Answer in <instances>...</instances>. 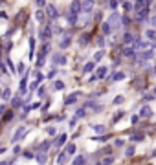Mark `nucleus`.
<instances>
[{
	"instance_id": "obj_19",
	"label": "nucleus",
	"mask_w": 156,
	"mask_h": 165,
	"mask_svg": "<svg viewBox=\"0 0 156 165\" xmlns=\"http://www.w3.org/2000/svg\"><path fill=\"white\" fill-rule=\"evenodd\" d=\"M143 138H145L143 132H136V134H132V136H130V141H142Z\"/></svg>"
},
{
	"instance_id": "obj_31",
	"label": "nucleus",
	"mask_w": 156,
	"mask_h": 165,
	"mask_svg": "<svg viewBox=\"0 0 156 165\" xmlns=\"http://www.w3.org/2000/svg\"><path fill=\"white\" fill-rule=\"evenodd\" d=\"M103 55H105V52H103V50H99V52H97V53L94 55V62H97V61H101V59H103Z\"/></svg>"
},
{
	"instance_id": "obj_20",
	"label": "nucleus",
	"mask_w": 156,
	"mask_h": 165,
	"mask_svg": "<svg viewBox=\"0 0 156 165\" xmlns=\"http://www.w3.org/2000/svg\"><path fill=\"white\" fill-rule=\"evenodd\" d=\"M101 31H103L105 35H108L110 31H112V28H110V24H108V22H103V24H101Z\"/></svg>"
},
{
	"instance_id": "obj_44",
	"label": "nucleus",
	"mask_w": 156,
	"mask_h": 165,
	"mask_svg": "<svg viewBox=\"0 0 156 165\" xmlns=\"http://www.w3.org/2000/svg\"><path fill=\"white\" fill-rule=\"evenodd\" d=\"M123 145H125L123 139H116V141H114V147H123Z\"/></svg>"
},
{
	"instance_id": "obj_39",
	"label": "nucleus",
	"mask_w": 156,
	"mask_h": 165,
	"mask_svg": "<svg viewBox=\"0 0 156 165\" xmlns=\"http://www.w3.org/2000/svg\"><path fill=\"white\" fill-rule=\"evenodd\" d=\"M35 81H39V83H42V81H44V75H42L40 72H35Z\"/></svg>"
},
{
	"instance_id": "obj_16",
	"label": "nucleus",
	"mask_w": 156,
	"mask_h": 165,
	"mask_svg": "<svg viewBox=\"0 0 156 165\" xmlns=\"http://www.w3.org/2000/svg\"><path fill=\"white\" fill-rule=\"evenodd\" d=\"M145 37H147L151 42L156 44V31H154V30H147V31H145Z\"/></svg>"
},
{
	"instance_id": "obj_34",
	"label": "nucleus",
	"mask_w": 156,
	"mask_h": 165,
	"mask_svg": "<svg viewBox=\"0 0 156 165\" xmlns=\"http://www.w3.org/2000/svg\"><path fill=\"white\" fill-rule=\"evenodd\" d=\"M84 161H86V160H84L83 156H77V158L74 160V165H84Z\"/></svg>"
},
{
	"instance_id": "obj_55",
	"label": "nucleus",
	"mask_w": 156,
	"mask_h": 165,
	"mask_svg": "<svg viewBox=\"0 0 156 165\" xmlns=\"http://www.w3.org/2000/svg\"><path fill=\"white\" fill-rule=\"evenodd\" d=\"M8 66H9V70H11V72H15V68H13V62L8 59Z\"/></svg>"
},
{
	"instance_id": "obj_11",
	"label": "nucleus",
	"mask_w": 156,
	"mask_h": 165,
	"mask_svg": "<svg viewBox=\"0 0 156 165\" xmlns=\"http://www.w3.org/2000/svg\"><path fill=\"white\" fill-rule=\"evenodd\" d=\"M66 18H68V24H70V26H75V24H77V15H75V13H70V11H68Z\"/></svg>"
},
{
	"instance_id": "obj_5",
	"label": "nucleus",
	"mask_w": 156,
	"mask_h": 165,
	"mask_svg": "<svg viewBox=\"0 0 156 165\" xmlns=\"http://www.w3.org/2000/svg\"><path fill=\"white\" fill-rule=\"evenodd\" d=\"M40 39H42V40H48V39H52V28H50V26H46V28H44V30L40 31Z\"/></svg>"
},
{
	"instance_id": "obj_6",
	"label": "nucleus",
	"mask_w": 156,
	"mask_h": 165,
	"mask_svg": "<svg viewBox=\"0 0 156 165\" xmlns=\"http://www.w3.org/2000/svg\"><path fill=\"white\" fill-rule=\"evenodd\" d=\"M83 11V8H81V2H72L70 4V13H75V15H79Z\"/></svg>"
},
{
	"instance_id": "obj_40",
	"label": "nucleus",
	"mask_w": 156,
	"mask_h": 165,
	"mask_svg": "<svg viewBox=\"0 0 156 165\" xmlns=\"http://www.w3.org/2000/svg\"><path fill=\"white\" fill-rule=\"evenodd\" d=\"M118 6H119V2H116V0H112V2H108V8H110V9H116Z\"/></svg>"
},
{
	"instance_id": "obj_29",
	"label": "nucleus",
	"mask_w": 156,
	"mask_h": 165,
	"mask_svg": "<svg viewBox=\"0 0 156 165\" xmlns=\"http://www.w3.org/2000/svg\"><path fill=\"white\" fill-rule=\"evenodd\" d=\"M101 163H103V165H112V163H114V156H107Z\"/></svg>"
},
{
	"instance_id": "obj_25",
	"label": "nucleus",
	"mask_w": 156,
	"mask_h": 165,
	"mask_svg": "<svg viewBox=\"0 0 156 165\" xmlns=\"http://www.w3.org/2000/svg\"><path fill=\"white\" fill-rule=\"evenodd\" d=\"M66 154H68V156H72V154H75V145L74 143H70L68 147H66V151H64Z\"/></svg>"
},
{
	"instance_id": "obj_26",
	"label": "nucleus",
	"mask_w": 156,
	"mask_h": 165,
	"mask_svg": "<svg viewBox=\"0 0 156 165\" xmlns=\"http://www.w3.org/2000/svg\"><path fill=\"white\" fill-rule=\"evenodd\" d=\"M66 156H68V154H66V152H61V154H59V158H57L59 165H64V163H66Z\"/></svg>"
},
{
	"instance_id": "obj_8",
	"label": "nucleus",
	"mask_w": 156,
	"mask_h": 165,
	"mask_svg": "<svg viewBox=\"0 0 156 165\" xmlns=\"http://www.w3.org/2000/svg\"><path fill=\"white\" fill-rule=\"evenodd\" d=\"M53 64H66V57H64L62 53L53 55Z\"/></svg>"
},
{
	"instance_id": "obj_17",
	"label": "nucleus",
	"mask_w": 156,
	"mask_h": 165,
	"mask_svg": "<svg viewBox=\"0 0 156 165\" xmlns=\"http://www.w3.org/2000/svg\"><path fill=\"white\" fill-rule=\"evenodd\" d=\"M94 68H96V62H94V61H90V62H86V64L83 66V72H84V74H88V72H92Z\"/></svg>"
},
{
	"instance_id": "obj_47",
	"label": "nucleus",
	"mask_w": 156,
	"mask_h": 165,
	"mask_svg": "<svg viewBox=\"0 0 156 165\" xmlns=\"http://www.w3.org/2000/svg\"><path fill=\"white\" fill-rule=\"evenodd\" d=\"M24 68H26V66H24V62H20V64H18V68H17V72H18V74H22V72H24Z\"/></svg>"
},
{
	"instance_id": "obj_14",
	"label": "nucleus",
	"mask_w": 156,
	"mask_h": 165,
	"mask_svg": "<svg viewBox=\"0 0 156 165\" xmlns=\"http://www.w3.org/2000/svg\"><path fill=\"white\" fill-rule=\"evenodd\" d=\"M26 83H28V72H26V75L20 79V96L22 94H26Z\"/></svg>"
},
{
	"instance_id": "obj_21",
	"label": "nucleus",
	"mask_w": 156,
	"mask_h": 165,
	"mask_svg": "<svg viewBox=\"0 0 156 165\" xmlns=\"http://www.w3.org/2000/svg\"><path fill=\"white\" fill-rule=\"evenodd\" d=\"M152 55H154V53H152L151 50H145V52H142V59H143V61H149V59H152Z\"/></svg>"
},
{
	"instance_id": "obj_35",
	"label": "nucleus",
	"mask_w": 156,
	"mask_h": 165,
	"mask_svg": "<svg viewBox=\"0 0 156 165\" xmlns=\"http://www.w3.org/2000/svg\"><path fill=\"white\" fill-rule=\"evenodd\" d=\"M84 114H86V108H79L75 112V117H77V119H79V117H84Z\"/></svg>"
},
{
	"instance_id": "obj_45",
	"label": "nucleus",
	"mask_w": 156,
	"mask_h": 165,
	"mask_svg": "<svg viewBox=\"0 0 156 165\" xmlns=\"http://www.w3.org/2000/svg\"><path fill=\"white\" fill-rule=\"evenodd\" d=\"M123 101H125V97H123V96H118V97L114 99V105H119V103H123Z\"/></svg>"
},
{
	"instance_id": "obj_50",
	"label": "nucleus",
	"mask_w": 156,
	"mask_h": 165,
	"mask_svg": "<svg viewBox=\"0 0 156 165\" xmlns=\"http://www.w3.org/2000/svg\"><path fill=\"white\" fill-rule=\"evenodd\" d=\"M138 119H140V116H132V117H130V121H132V125H134V123H138Z\"/></svg>"
},
{
	"instance_id": "obj_57",
	"label": "nucleus",
	"mask_w": 156,
	"mask_h": 165,
	"mask_svg": "<svg viewBox=\"0 0 156 165\" xmlns=\"http://www.w3.org/2000/svg\"><path fill=\"white\" fill-rule=\"evenodd\" d=\"M4 110H6V106H4V105H0V116L4 114Z\"/></svg>"
},
{
	"instance_id": "obj_30",
	"label": "nucleus",
	"mask_w": 156,
	"mask_h": 165,
	"mask_svg": "<svg viewBox=\"0 0 156 165\" xmlns=\"http://www.w3.org/2000/svg\"><path fill=\"white\" fill-rule=\"evenodd\" d=\"M121 6H123V9H125V11H130L132 8H134V2H123Z\"/></svg>"
},
{
	"instance_id": "obj_7",
	"label": "nucleus",
	"mask_w": 156,
	"mask_h": 165,
	"mask_svg": "<svg viewBox=\"0 0 156 165\" xmlns=\"http://www.w3.org/2000/svg\"><path fill=\"white\" fill-rule=\"evenodd\" d=\"M107 72H108V68H107V66H99V68H97V72H96V77H97V79H103V77L107 75Z\"/></svg>"
},
{
	"instance_id": "obj_54",
	"label": "nucleus",
	"mask_w": 156,
	"mask_h": 165,
	"mask_svg": "<svg viewBox=\"0 0 156 165\" xmlns=\"http://www.w3.org/2000/svg\"><path fill=\"white\" fill-rule=\"evenodd\" d=\"M55 74H57V70H55V68H53V70H52V72H50V74H48V77H50V79H52V77H53V75H55Z\"/></svg>"
},
{
	"instance_id": "obj_10",
	"label": "nucleus",
	"mask_w": 156,
	"mask_h": 165,
	"mask_svg": "<svg viewBox=\"0 0 156 165\" xmlns=\"http://www.w3.org/2000/svg\"><path fill=\"white\" fill-rule=\"evenodd\" d=\"M77 96H79V92H75V94H70V96L64 99V103H66V105H74V103L77 101Z\"/></svg>"
},
{
	"instance_id": "obj_63",
	"label": "nucleus",
	"mask_w": 156,
	"mask_h": 165,
	"mask_svg": "<svg viewBox=\"0 0 156 165\" xmlns=\"http://www.w3.org/2000/svg\"><path fill=\"white\" fill-rule=\"evenodd\" d=\"M154 94H156V86H154Z\"/></svg>"
},
{
	"instance_id": "obj_43",
	"label": "nucleus",
	"mask_w": 156,
	"mask_h": 165,
	"mask_svg": "<svg viewBox=\"0 0 156 165\" xmlns=\"http://www.w3.org/2000/svg\"><path fill=\"white\" fill-rule=\"evenodd\" d=\"M123 116H125V112H123V110H119V112H118V114L114 116V121H118V119H121V117H123Z\"/></svg>"
},
{
	"instance_id": "obj_38",
	"label": "nucleus",
	"mask_w": 156,
	"mask_h": 165,
	"mask_svg": "<svg viewBox=\"0 0 156 165\" xmlns=\"http://www.w3.org/2000/svg\"><path fill=\"white\" fill-rule=\"evenodd\" d=\"M9 96H11V90H9V88H6V90L2 92V99H9Z\"/></svg>"
},
{
	"instance_id": "obj_23",
	"label": "nucleus",
	"mask_w": 156,
	"mask_h": 165,
	"mask_svg": "<svg viewBox=\"0 0 156 165\" xmlns=\"http://www.w3.org/2000/svg\"><path fill=\"white\" fill-rule=\"evenodd\" d=\"M70 44H72V39H70V37H64V39L61 40V48H68Z\"/></svg>"
},
{
	"instance_id": "obj_27",
	"label": "nucleus",
	"mask_w": 156,
	"mask_h": 165,
	"mask_svg": "<svg viewBox=\"0 0 156 165\" xmlns=\"http://www.w3.org/2000/svg\"><path fill=\"white\" fill-rule=\"evenodd\" d=\"M132 154H134V145H130V147L125 149V156L127 158H132Z\"/></svg>"
},
{
	"instance_id": "obj_22",
	"label": "nucleus",
	"mask_w": 156,
	"mask_h": 165,
	"mask_svg": "<svg viewBox=\"0 0 156 165\" xmlns=\"http://www.w3.org/2000/svg\"><path fill=\"white\" fill-rule=\"evenodd\" d=\"M35 158H37V161H39L40 165H44V163H46V154H44V152H39Z\"/></svg>"
},
{
	"instance_id": "obj_33",
	"label": "nucleus",
	"mask_w": 156,
	"mask_h": 165,
	"mask_svg": "<svg viewBox=\"0 0 156 165\" xmlns=\"http://www.w3.org/2000/svg\"><path fill=\"white\" fill-rule=\"evenodd\" d=\"M92 129H94V132H97V134H103V132H105V127H103V125H94Z\"/></svg>"
},
{
	"instance_id": "obj_61",
	"label": "nucleus",
	"mask_w": 156,
	"mask_h": 165,
	"mask_svg": "<svg viewBox=\"0 0 156 165\" xmlns=\"http://www.w3.org/2000/svg\"><path fill=\"white\" fill-rule=\"evenodd\" d=\"M152 72H154V75H156V66H154V70H152Z\"/></svg>"
},
{
	"instance_id": "obj_60",
	"label": "nucleus",
	"mask_w": 156,
	"mask_h": 165,
	"mask_svg": "<svg viewBox=\"0 0 156 165\" xmlns=\"http://www.w3.org/2000/svg\"><path fill=\"white\" fill-rule=\"evenodd\" d=\"M0 165H9V163L8 161H0Z\"/></svg>"
},
{
	"instance_id": "obj_9",
	"label": "nucleus",
	"mask_w": 156,
	"mask_h": 165,
	"mask_svg": "<svg viewBox=\"0 0 156 165\" xmlns=\"http://www.w3.org/2000/svg\"><path fill=\"white\" fill-rule=\"evenodd\" d=\"M123 42H125V44H134V42H136V37L132 35V33H125V35H123Z\"/></svg>"
},
{
	"instance_id": "obj_59",
	"label": "nucleus",
	"mask_w": 156,
	"mask_h": 165,
	"mask_svg": "<svg viewBox=\"0 0 156 165\" xmlns=\"http://www.w3.org/2000/svg\"><path fill=\"white\" fill-rule=\"evenodd\" d=\"M4 152H6V149H4V147H0V154H4Z\"/></svg>"
},
{
	"instance_id": "obj_48",
	"label": "nucleus",
	"mask_w": 156,
	"mask_h": 165,
	"mask_svg": "<svg viewBox=\"0 0 156 165\" xmlns=\"http://www.w3.org/2000/svg\"><path fill=\"white\" fill-rule=\"evenodd\" d=\"M37 6H39V8H46L48 4H46V2H44V0H39V2H37Z\"/></svg>"
},
{
	"instance_id": "obj_56",
	"label": "nucleus",
	"mask_w": 156,
	"mask_h": 165,
	"mask_svg": "<svg viewBox=\"0 0 156 165\" xmlns=\"http://www.w3.org/2000/svg\"><path fill=\"white\" fill-rule=\"evenodd\" d=\"M97 44H99V46H103V44H105V39H103V37H99V39H97Z\"/></svg>"
},
{
	"instance_id": "obj_53",
	"label": "nucleus",
	"mask_w": 156,
	"mask_h": 165,
	"mask_svg": "<svg viewBox=\"0 0 156 165\" xmlns=\"http://www.w3.org/2000/svg\"><path fill=\"white\" fill-rule=\"evenodd\" d=\"M11 117H13V114H11V112H9V114H6V116H4V121H9Z\"/></svg>"
},
{
	"instance_id": "obj_4",
	"label": "nucleus",
	"mask_w": 156,
	"mask_h": 165,
	"mask_svg": "<svg viewBox=\"0 0 156 165\" xmlns=\"http://www.w3.org/2000/svg\"><path fill=\"white\" fill-rule=\"evenodd\" d=\"M46 13H48V17H50V18H57V17H59L57 8H55V6H52V4H48V6H46Z\"/></svg>"
},
{
	"instance_id": "obj_37",
	"label": "nucleus",
	"mask_w": 156,
	"mask_h": 165,
	"mask_svg": "<svg viewBox=\"0 0 156 165\" xmlns=\"http://www.w3.org/2000/svg\"><path fill=\"white\" fill-rule=\"evenodd\" d=\"M130 24V18L125 15V17H121V26H129Z\"/></svg>"
},
{
	"instance_id": "obj_51",
	"label": "nucleus",
	"mask_w": 156,
	"mask_h": 165,
	"mask_svg": "<svg viewBox=\"0 0 156 165\" xmlns=\"http://www.w3.org/2000/svg\"><path fill=\"white\" fill-rule=\"evenodd\" d=\"M143 99H145V101H152L154 97H152V94H145V97H143Z\"/></svg>"
},
{
	"instance_id": "obj_24",
	"label": "nucleus",
	"mask_w": 156,
	"mask_h": 165,
	"mask_svg": "<svg viewBox=\"0 0 156 165\" xmlns=\"http://www.w3.org/2000/svg\"><path fill=\"white\" fill-rule=\"evenodd\" d=\"M50 147H52L50 141H44V143H40V145H39V151H40V152H44V151H48Z\"/></svg>"
},
{
	"instance_id": "obj_32",
	"label": "nucleus",
	"mask_w": 156,
	"mask_h": 165,
	"mask_svg": "<svg viewBox=\"0 0 156 165\" xmlns=\"http://www.w3.org/2000/svg\"><path fill=\"white\" fill-rule=\"evenodd\" d=\"M112 79H114V81H121V79H125V74H123V72H118V74L112 75Z\"/></svg>"
},
{
	"instance_id": "obj_28",
	"label": "nucleus",
	"mask_w": 156,
	"mask_h": 165,
	"mask_svg": "<svg viewBox=\"0 0 156 165\" xmlns=\"http://www.w3.org/2000/svg\"><path fill=\"white\" fill-rule=\"evenodd\" d=\"M22 101H24V99H20V97H15V99L11 101V106H13V108H17V106H20V105H22Z\"/></svg>"
},
{
	"instance_id": "obj_46",
	"label": "nucleus",
	"mask_w": 156,
	"mask_h": 165,
	"mask_svg": "<svg viewBox=\"0 0 156 165\" xmlns=\"http://www.w3.org/2000/svg\"><path fill=\"white\" fill-rule=\"evenodd\" d=\"M22 156H24L26 160H30V158H33V154H31L30 151H24V152H22Z\"/></svg>"
},
{
	"instance_id": "obj_15",
	"label": "nucleus",
	"mask_w": 156,
	"mask_h": 165,
	"mask_svg": "<svg viewBox=\"0 0 156 165\" xmlns=\"http://www.w3.org/2000/svg\"><path fill=\"white\" fill-rule=\"evenodd\" d=\"M81 8H83L84 13H90L92 8H94V2H81Z\"/></svg>"
},
{
	"instance_id": "obj_36",
	"label": "nucleus",
	"mask_w": 156,
	"mask_h": 165,
	"mask_svg": "<svg viewBox=\"0 0 156 165\" xmlns=\"http://www.w3.org/2000/svg\"><path fill=\"white\" fill-rule=\"evenodd\" d=\"M33 50H35V39L31 37V39H30V52H31L30 55H31V57H33Z\"/></svg>"
},
{
	"instance_id": "obj_3",
	"label": "nucleus",
	"mask_w": 156,
	"mask_h": 165,
	"mask_svg": "<svg viewBox=\"0 0 156 165\" xmlns=\"http://www.w3.org/2000/svg\"><path fill=\"white\" fill-rule=\"evenodd\" d=\"M147 17H149V9H142V11L134 13V20H138V22H143Z\"/></svg>"
},
{
	"instance_id": "obj_62",
	"label": "nucleus",
	"mask_w": 156,
	"mask_h": 165,
	"mask_svg": "<svg viewBox=\"0 0 156 165\" xmlns=\"http://www.w3.org/2000/svg\"><path fill=\"white\" fill-rule=\"evenodd\" d=\"M97 165H103V163H101V161H99V163H97Z\"/></svg>"
},
{
	"instance_id": "obj_52",
	"label": "nucleus",
	"mask_w": 156,
	"mask_h": 165,
	"mask_svg": "<svg viewBox=\"0 0 156 165\" xmlns=\"http://www.w3.org/2000/svg\"><path fill=\"white\" fill-rule=\"evenodd\" d=\"M46 132H48V134H55V127H48Z\"/></svg>"
},
{
	"instance_id": "obj_58",
	"label": "nucleus",
	"mask_w": 156,
	"mask_h": 165,
	"mask_svg": "<svg viewBox=\"0 0 156 165\" xmlns=\"http://www.w3.org/2000/svg\"><path fill=\"white\" fill-rule=\"evenodd\" d=\"M151 24H154V26H156V17H152V18H151Z\"/></svg>"
},
{
	"instance_id": "obj_13",
	"label": "nucleus",
	"mask_w": 156,
	"mask_h": 165,
	"mask_svg": "<svg viewBox=\"0 0 156 165\" xmlns=\"http://www.w3.org/2000/svg\"><path fill=\"white\" fill-rule=\"evenodd\" d=\"M151 116H152L151 106H143V108L140 110V117H151Z\"/></svg>"
},
{
	"instance_id": "obj_18",
	"label": "nucleus",
	"mask_w": 156,
	"mask_h": 165,
	"mask_svg": "<svg viewBox=\"0 0 156 165\" xmlns=\"http://www.w3.org/2000/svg\"><path fill=\"white\" fill-rule=\"evenodd\" d=\"M66 138H68V136H66V134H61L57 139H55V147H61V145H64V141H66Z\"/></svg>"
},
{
	"instance_id": "obj_49",
	"label": "nucleus",
	"mask_w": 156,
	"mask_h": 165,
	"mask_svg": "<svg viewBox=\"0 0 156 165\" xmlns=\"http://www.w3.org/2000/svg\"><path fill=\"white\" fill-rule=\"evenodd\" d=\"M39 84H40V83H39V81H33V83H31V86H30V88H31V90H37V86H39Z\"/></svg>"
},
{
	"instance_id": "obj_1",
	"label": "nucleus",
	"mask_w": 156,
	"mask_h": 165,
	"mask_svg": "<svg viewBox=\"0 0 156 165\" xmlns=\"http://www.w3.org/2000/svg\"><path fill=\"white\" fill-rule=\"evenodd\" d=\"M107 22L110 24V28H112V30H116V28L119 26V22H121V17H119L118 13H112V15H110V18H108Z\"/></svg>"
},
{
	"instance_id": "obj_42",
	"label": "nucleus",
	"mask_w": 156,
	"mask_h": 165,
	"mask_svg": "<svg viewBox=\"0 0 156 165\" xmlns=\"http://www.w3.org/2000/svg\"><path fill=\"white\" fill-rule=\"evenodd\" d=\"M64 88V83L62 81H55V90H62Z\"/></svg>"
},
{
	"instance_id": "obj_41",
	"label": "nucleus",
	"mask_w": 156,
	"mask_h": 165,
	"mask_svg": "<svg viewBox=\"0 0 156 165\" xmlns=\"http://www.w3.org/2000/svg\"><path fill=\"white\" fill-rule=\"evenodd\" d=\"M35 17H37V20H39V22H42V20H44V13H42V11H37V13H35Z\"/></svg>"
},
{
	"instance_id": "obj_2",
	"label": "nucleus",
	"mask_w": 156,
	"mask_h": 165,
	"mask_svg": "<svg viewBox=\"0 0 156 165\" xmlns=\"http://www.w3.org/2000/svg\"><path fill=\"white\" fill-rule=\"evenodd\" d=\"M22 136H26V129H24V127H18V130L13 134L11 141H13V143H17V141H20V138H22Z\"/></svg>"
},
{
	"instance_id": "obj_12",
	"label": "nucleus",
	"mask_w": 156,
	"mask_h": 165,
	"mask_svg": "<svg viewBox=\"0 0 156 165\" xmlns=\"http://www.w3.org/2000/svg\"><path fill=\"white\" fill-rule=\"evenodd\" d=\"M136 53H138V52L132 48V46H129V48L123 50V55H125V57H136Z\"/></svg>"
}]
</instances>
